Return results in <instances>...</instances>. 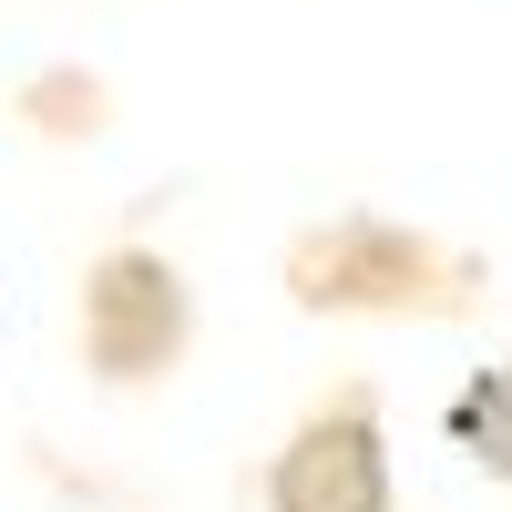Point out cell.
<instances>
[{
    "instance_id": "obj_4",
    "label": "cell",
    "mask_w": 512,
    "mask_h": 512,
    "mask_svg": "<svg viewBox=\"0 0 512 512\" xmlns=\"http://www.w3.org/2000/svg\"><path fill=\"white\" fill-rule=\"evenodd\" d=\"M441 431H451V451L472 461V472L512 482V359H492V369L461 379L451 410H441Z\"/></svg>"
},
{
    "instance_id": "obj_3",
    "label": "cell",
    "mask_w": 512,
    "mask_h": 512,
    "mask_svg": "<svg viewBox=\"0 0 512 512\" xmlns=\"http://www.w3.org/2000/svg\"><path fill=\"white\" fill-rule=\"evenodd\" d=\"M267 512H400L390 482V431H379L369 390L318 400L267 461Z\"/></svg>"
},
{
    "instance_id": "obj_1",
    "label": "cell",
    "mask_w": 512,
    "mask_h": 512,
    "mask_svg": "<svg viewBox=\"0 0 512 512\" xmlns=\"http://www.w3.org/2000/svg\"><path fill=\"white\" fill-rule=\"evenodd\" d=\"M287 297L318 318H451L472 308V256L400 216H328L287 246Z\"/></svg>"
},
{
    "instance_id": "obj_2",
    "label": "cell",
    "mask_w": 512,
    "mask_h": 512,
    "mask_svg": "<svg viewBox=\"0 0 512 512\" xmlns=\"http://www.w3.org/2000/svg\"><path fill=\"white\" fill-rule=\"evenodd\" d=\"M185 338H195L185 267L154 246H103L93 277H82V359H93V379L144 390V379H164L185 359Z\"/></svg>"
}]
</instances>
